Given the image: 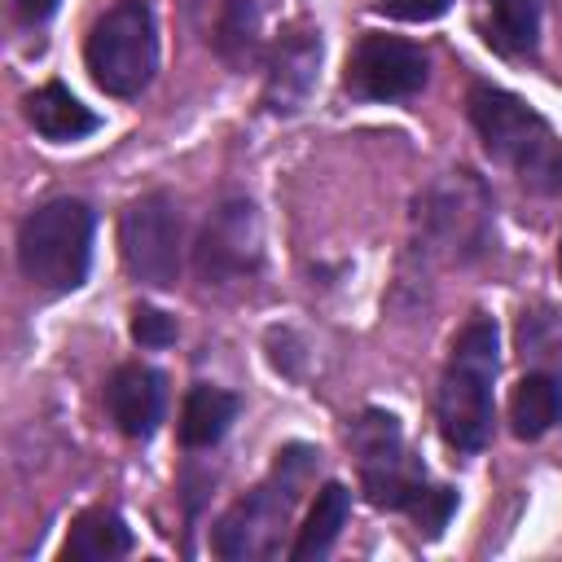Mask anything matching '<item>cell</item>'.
<instances>
[{
	"instance_id": "1",
	"label": "cell",
	"mask_w": 562,
	"mask_h": 562,
	"mask_svg": "<svg viewBox=\"0 0 562 562\" xmlns=\"http://www.w3.org/2000/svg\"><path fill=\"white\" fill-rule=\"evenodd\" d=\"M465 105L474 132L483 136V149L496 162H505L531 193H562V136L549 127L544 114L492 83H474Z\"/></svg>"
},
{
	"instance_id": "2",
	"label": "cell",
	"mask_w": 562,
	"mask_h": 562,
	"mask_svg": "<svg viewBox=\"0 0 562 562\" xmlns=\"http://www.w3.org/2000/svg\"><path fill=\"white\" fill-rule=\"evenodd\" d=\"M316 448L307 443H290L285 452H277L272 474L246 492L220 522L211 536V549L228 562H255V558H272L281 549V531L290 527V509L303 492V483L316 470Z\"/></svg>"
},
{
	"instance_id": "3",
	"label": "cell",
	"mask_w": 562,
	"mask_h": 562,
	"mask_svg": "<svg viewBox=\"0 0 562 562\" xmlns=\"http://www.w3.org/2000/svg\"><path fill=\"white\" fill-rule=\"evenodd\" d=\"M496 351V325L487 316L465 321V329L452 338V356L439 378V430L457 452H479L492 435Z\"/></svg>"
},
{
	"instance_id": "4",
	"label": "cell",
	"mask_w": 562,
	"mask_h": 562,
	"mask_svg": "<svg viewBox=\"0 0 562 562\" xmlns=\"http://www.w3.org/2000/svg\"><path fill=\"white\" fill-rule=\"evenodd\" d=\"M22 277L44 294H70L92 263V211L79 198H53L35 206L18 228Z\"/></svg>"
},
{
	"instance_id": "5",
	"label": "cell",
	"mask_w": 562,
	"mask_h": 562,
	"mask_svg": "<svg viewBox=\"0 0 562 562\" xmlns=\"http://www.w3.org/2000/svg\"><path fill=\"white\" fill-rule=\"evenodd\" d=\"M88 75L110 97H140L158 70V26L149 0H119L105 9L83 44Z\"/></svg>"
},
{
	"instance_id": "6",
	"label": "cell",
	"mask_w": 562,
	"mask_h": 562,
	"mask_svg": "<svg viewBox=\"0 0 562 562\" xmlns=\"http://www.w3.org/2000/svg\"><path fill=\"white\" fill-rule=\"evenodd\" d=\"M347 439H351V452H356V465H360L364 496L378 509L413 514L417 501L430 492V483H426L422 461L404 448L400 417L395 413H382V408H364L351 422V435Z\"/></svg>"
},
{
	"instance_id": "7",
	"label": "cell",
	"mask_w": 562,
	"mask_h": 562,
	"mask_svg": "<svg viewBox=\"0 0 562 562\" xmlns=\"http://www.w3.org/2000/svg\"><path fill=\"white\" fill-rule=\"evenodd\" d=\"M123 268L154 290L176 285L180 277V211L167 193L136 198L119 220Z\"/></svg>"
},
{
	"instance_id": "8",
	"label": "cell",
	"mask_w": 562,
	"mask_h": 562,
	"mask_svg": "<svg viewBox=\"0 0 562 562\" xmlns=\"http://www.w3.org/2000/svg\"><path fill=\"white\" fill-rule=\"evenodd\" d=\"M426 75H430V61L417 44L400 40V35H360L351 57H347V75H342V88L356 97V101H400V97H413L426 88Z\"/></svg>"
},
{
	"instance_id": "9",
	"label": "cell",
	"mask_w": 562,
	"mask_h": 562,
	"mask_svg": "<svg viewBox=\"0 0 562 562\" xmlns=\"http://www.w3.org/2000/svg\"><path fill=\"white\" fill-rule=\"evenodd\" d=\"M259 259H263V233H259L255 206L246 198L220 202L211 211V220L202 224V237L193 250L198 277L206 285H233V281L255 277Z\"/></svg>"
},
{
	"instance_id": "10",
	"label": "cell",
	"mask_w": 562,
	"mask_h": 562,
	"mask_svg": "<svg viewBox=\"0 0 562 562\" xmlns=\"http://www.w3.org/2000/svg\"><path fill=\"white\" fill-rule=\"evenodd\" d=\"M417 220L430 233V241L443 246L452 259L479 255L487 241V198L470 180V171H452L439 189H430Z\"/></svg>"
},
{
	"instance_id": "11",
	"label": "cell",
	"mask_w": 562,
	"mask_h": 562,
	"mask_svg": "<svg viewBox=\"0 0 562 562\" xmlns=\"http://www.w3.org/2000/svg\"><path fill=\"white\" fill-rule=\"evenodd\" d=\"M162 404H167V391H162V373L149 369V364H119L105 382V408H110V422L127 435V439H149L162 422Z\"/></svg>"
},
{
	"instance_id": "12",
	"label": "cell",
	"mask_w": 562,
	"mask_h": 562,
	"mask_svg": "<svg viewBox=\"0 0 562 562\" xmlns=\"http://www.w3.org/2000/svg\"><path fill=\"white\" fill-rule=\"evenodd\" d=\"M316 66H321V40L312 31H294L281 48H277V61H272V75H268V88H263V101L272 114H294L312 83H316Z\"/></svg>"
},
{
	"instance_id": "13",
	"label": "cell",
	"mask_w": 562,
	"mask_h": 562,
	"mask_svg": "<svg viewBox=\"0 0 562 562\" xmlns=\"http://www.w3.org/2000/svg\"><path fill=\"white\" fill-rule=\"evenodd\" d=\"M26 119H31V127H35L44 140H53V145L83 140V136H92V132L101 127V119H97L66 83H44L40 92H31V97H26Z\"/></svg>"
},
{
	"instance_id": "14",
	"label": "cell",
	"mask_w": 562,
	"mask_h": 562,
	"mask_svg": "<svg viewBox=\"0 0 562 562\" xmlns=\"http://www.w3.org/2000/svg\"><path fill=\"white\" fill-rule=\"evenodd\" d=\"M562 417V378L553 369H531L509 395V422L518 439H540Z\"/></svg>"
},
{
	"instance_id": "15",
	"label": "cell",
	"mask_w": 562,
	"mask_h": 562,
	"mask_svg": "<svg viewBox=\"0 0 562 562\" xmlns=\"http://www.w3.org/2000/svg\"><path fill=\"white\" fill-rule=\"evenodd\" d=\"M483 35L501 57H527L540 40V0H483Z\"/></svg>"
},
{
	"instance_id": "16",
	"label": "cell",
	"mask_w": 562,
	"mask_h": 562,
	"mask_svg": "<svg viewBox=\"0 0 562 562\" xmlns=\"http://www.w3.org/2000/svg\"><path fill=\"white\" fill-rule=\"evenodd\" d=\"M132 553V531L114 509H88L70 522V536L61 544V558L70 562H110Z\"/></svg>"
},
{
	"instance_id": "17",
	"label": "cell",
	"mask_w": 562,
	"mask_h": 562,
	"mask_svg": "<svg viewBox=\"0 0 562 562\" xmlns=\"http://www.w3.org/2000/svg\"><path fill=\"white\" fill-rule=\"evenodd\" d=\"M233 417H237V395L198 382L184 395V408H180V443L184 448H211L228 435Z\"/></svg>"
},
{
	"instance_id": "18",
	"label": "cell",
	"mask_w": 562,
	"mask_h": 562,
	"mask_svg": "<svg viewBox=\"0 0 562 562\" xmlns=\"http://www.w3.org/2000/svg\"><path fill=\"white\" fill-rule=\"evenodd\" d=\"M347 514H351V492H347L342 483H325V487L316 492V505H312L307 522L299 527V540H294L290 558H294V562L325 558V553L334 549V540H338Z\"/></svg>"
},
{
	"instance_id": "19",
	"label": "cell",
	"mask_w": 562,
	"mask_h": 562,
	"mask_svg": "<svg viewBox=\"0 0 562 562\" xmlns=\"http://www.w3.org/2000/svg\"><path fill=\"white\" fill-rule=\"evenodd\" d=\"M518 347L522 360L544 364V360H562V316L558 312H522L518 321Z\"/></svg>"
},
{
	"instance_id": "20",
	"label": "cell",
	"mask_w": 562,
	"mask_h": 562,
	"mask_svg": "<svg viewBox=\"0 0 562 562\" xmlns=\"http://www.w3.org/2000/svg\"><path fill=\"white\" fill-rule=\"evenodd\" d=\"M452 509H457V492H452V487H430V492L417 501V509H413L408 518L417 522L422 536H439V531L448 527Z\"/></svg>"
},
{
	"instance_id": "21",
	"label": "cell",
	"mask_w": 562,
	"mask_h": 562,
	"mask_svg": "<svg viewBox=\"0 0 562 562\" xmlns=\"http://www.w3.org/2000/svg\"><path fill=\"white\" fill-rule=\"evenodd\" d=\"M132 338L140 347H167V342H176V321L167 312H158V307L136 303L132 307Z\"/></svg>"
},
{
	"instance_id": "22",
	"label": "cell",
	"mask_w": 562,
	"mask_h": 562,
	"mask_svg": "<svg viewBox=\"0 0 562 562\" xmlns=\"http://www.w3.org/2000/svg\"><path fill=\"white\" fill-rule=\"evenodd\" d=\"M448 4H452V0H378V9L391 13V18H400V22H430V18H439Z\"/></svg>"
},
{
	"instance_id": "23",
	"label": "cell",
	"mask_w": 562,
	"mask_h": 562,
	"mask_svg": "<svg viewBox=\"0 0 562 562\" xmlns=\"http://www.w3.org/2000/svg\"><path fill=\"white\" fill-rule=\"evenodd\" d=\"M57 0H13V13L26 22V26H40L44 18H53Z\"/></svg>"
},
{
	"instance_id": "24",
	"label": "cell",
	"mask_w": 562,
	"mask_h": 562,
	"mask_svg": "<svg viewBox=\"0 0 562 562\" xmlns=\"http://www.w3.org/2000/svg\"><path fill=\"white\" fill-rule=\"evenodd\" d=\"M558 272H562V237H558Z\"/></svg>"
}]
</instances>
